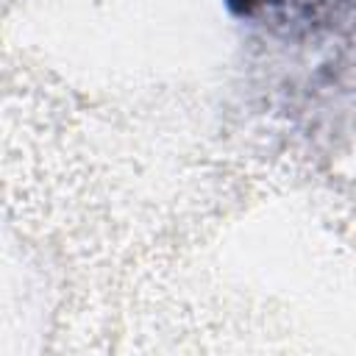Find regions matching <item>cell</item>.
I'll return each mask as SVG.
<instances>
[{
  "label": "cell",
  "mask_w": 356,
  "mask_h": 356,
  "mask_svg": "<svg viewBox=\"0 0 356 356\" xmlns=\"http://www.w3.org/2000/svg\"><path fill=\"white\" fill-rule=\"evenodd\" d=\"M236 11H253L256 6H261V3H267V0H228Z\"/></svg>",
  "instance_id": "cell-1"
}]
</instances>
